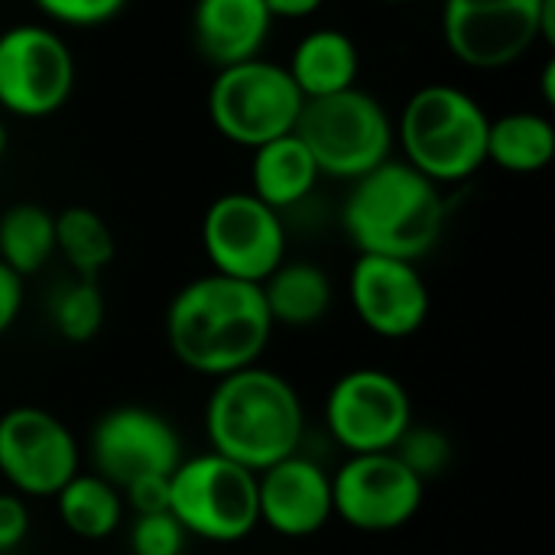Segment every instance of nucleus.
Instances as JSON below:
<instances>
[{"label":"nucleus","instance_id":"nucleus-9","mask_svg":"<svg viewBox=\"0 0 555 555\" xmlns=\"http://www.w3.org/2000/svg\"><path fill=\"white\" fill-rule=\"evenodd\" d=\"M410 426V390L390 371L354 367L325 397V429L348 455L393 452Z\"/></svg>","mask_w":555,"mask_h":555},{"label":"nucleus","instance_id":"nucleus-31","mask_svg":"<svg viewBox=\"0 0 555 555\" xmlns=\"http://www.w3.org/2000/svg\"><path fill=\"white\" fill-rule=\"evenodd\" d=\"M23 309V276H16L7 263H0V338L16 325Z\"/></svg>","mask_w":555,"mask_h":555},{"label":"nucleus","instance_id":"nucleus-25","mask_svg":"<svg viewBox=\"0 0 555 555\" xmlns=\"http://www.w3.org/2000/svg\"><path fill=\"white\" fill-rule=\"evenodd\" d=\"M104 315H107V306H104V293L98 280L75 276L65 286H59L49 299L52 328L72 345H85L98 338V332L104 328Z\"/></svg>","mask_w":555,"mask_h":555},{"label":"nucleus","instance_id":"nucleus-23","mask_svg":"<svg viewBox=\"0 0 555 555\" xmlns=\"http://www.w3.org/2000/svg\"><path fill=\"white\" fill-rule=\"evenodd\" d=\"M55 250L75 270V276L98 280L117 257L111 224L88 205H68L55 215Z\"/></svg>","mask_w":555,"mask_h":555},{"label":"nucleus","instance_id":"nucleus-24","mask_svg":"<svg viewBox=\"0 0 555 555\" xmlns=\"http://www.w3.org/2000/svg\"><path fill=\"white\" fill-rule=\"evenodd\" d=\"M55 254V215L42 205L20 202L0 215V263L16 276L39 273Z\"/></svg>","mask_w":555,"mask_h":555},{"label":"nucleus","instance_id":"nucleus-17","mask_svg":"<svg viewBox=\"0 0 555 555\" xmlns=\"http://www.w3.org/2000/svg\"><path fill=\"white\" fill-rule=\"evenodd\" d=\"M189 23L198 55L215 68L257 59L273 29L263 0H195Z\"/></svg>","mask_w":555,"mask_h":555},{"label":"nucleus","instance_id":"nucleus-3","mask_svg":"<svg viewBox=\"0 0 555 555\" xmlns=\"http://www.w3.org/2000/svg\"><path fill=\"white\" fill-rule=\"evenodd\" d=\"M341 228L358 254L420 263L442 237L446 198L436 182L390 156L351 182L341 205Z\"/></svg>","mask_w":555,"mask_h":555},{"label":"nucleus","instance_id":"nucleus-28","mask_svg":"<svg viewBox=\"0 0 555 555\" xmlns=\"http://www.w3.org/2000/svg\"><path fill=\"white\" fill-rule=\"evenodd\" d=\"M33 3L46 20L72 29L104 26L114 16H120V10L127 7V0H33Z\"/></svg>","mask_w":555,"mask_h":555},{"label":"nucleus","instance_id":"nucleus-4","mask_svg":"<svg viewBox=\"0 0 555 555\" xmlns=\"http://www.w3.org/2000/svg\"><path fill=\"white\" fill-rule=\"evenodd\" d=\"M488 111L465 88L433 81L410 94L393 130L403 163L442 189L472 179L488 163Z\"/></svg>","mask_w":555,"mask_h":555},{"label":"nucleus","instance_id":"nucleus-12","mask_svg":"<svg viewBox=\"0 0 555 555\" xmlns=\"http://www.w3.org/2000/svg\"><path fill=\"white\" fill-rule=\"evenodd\" d=\"M426 501V485L393 455H348L332 475V511L358 533L403 530Z\"/></svg>","mask_w":555,"mask_h":555},{"label":"nucleus","instance_id":"nucleus-22","mask_svg":"<svg viewBox=\"0 0 555 555\" xmlns=\"http://www.w3.org/2000/svg\"><path fill=\"white\" fill-rule=\"evenodd\" d=\"M52 501L62 527L85 543H101L114 537L127 511L120 491L94 472H78Z\"/></svg>","mask_w":555,"mask_h":555},{"label":"nucleus","instance_id":"nucleus-11","mask_svg":"<svg viewBox=\"0 0 555 555\" xmlns=\"http://www.w3.org/2000/svg\"><path fill=\"white\" fill-rule=\"evenodd\" d=\"M81 472L75 433L39 406H13L0 416V478L20 498H55Z\"/></svg>","mask_w":555,"mask_h":555},{"label":"nucleus","instance_id":"nucleus-1","mask_svg":"<svg viewBox=\"0 0 555 555\" xmlns=\"http://www.w3.org/2000/svg\"><path fill=\"white\" fill-rule=\"evenodd\" d=\"M273 322L257 283L205 273L185 283L166 309V341L176 361L205 377H224L260 361Z\"/></svg>","mask_w":555,"mask_h":555},{"label":"nucleus","instance_id":"nucleus-20","mask_svg":"<svg viewBox=\"0 0 555 555\" xmlns=\"http://www.w3.org/2000/svg\"><path fill=\"white\" fill-rule=\"evenodd\" d=\"M267 312L273 328H312L319 325L332 302L335 289L322 267L309 260H283L263 283H260Z\"/></svg>","mask_w":555,"mask_h":555},{"label":"nucleus","instance_id":"nucleus-5","mask_svg":"<svg viewBox=\"0 0 555 555\" xmlns=\"http://www.w3.org/2000/svg\"><path fill=\"white\" fill-rule=\"evenodd\" d=\"M315 166L328 179L354 182L390 159L397 130L387 107L364 88L302 101L296 130Z\"/></svg>","mask_w":555,"mask_h":555},{"label":"nucleus","instance_id":"nucleus-26","mask_svg":"<svg viewBox=\"0 0 555 555\" xmlns=\"http://www.w3.org/2000/svg\"><path fill=\"white\" fill-rule=\"evenodd\" d=\"M393 455H397L423 485H429L433 478H439V475L449 472V465H452V459H455V449H452V439H449L442 429H436V426H416V423H413V426L403 433V439L397 442Z\"/></svg>","mask_w":555,"mask_h":555},{"label":"nucleus","instance_id":"nucleus-21","mask_svg":"<svg viewBox=\"0 0 555 555\" xmlns=\"http://www.w3.org/2000/svg\"><path fill=\"white\" fill-rule=\"evenodd\" d=\"M555 156V127L546 114L511 111L488 124V163L514 176L543 172Z\"/></svg>","mask_w":555,"mask_h":555},{"label":"nucleus","instance_id":"nucleus-7","mask_svg":"<svg viewBox=\"0 0 555 555\" xmlns=\"http://www.w3.org/2000/svg\"><path fill=\"white\" fill-rule=\"evenodd\" d=\"M302 94L293 85L286 65L267 59H247L228 68H218L208 88V120L211 127L244 150H257L276 137L296 130Z\"/></svg>","mask_w":555,"mask_h":555},{"label":"nucleus","instance_id":"nucleus-13","mask_svg":"<svg viewBox=\"0 0 555 555\" xmlns=\"http://www.w3.org/2000/svg\"><path fill=\"white\" fill-rule=\"evenodd\" d=\"M540 13L543 0H442V39L468 68H507L543 42Z\"/></svg>","mask_w":555,"mask_h":555},{"label":"nucleus","instance_id":"nucleus-6","mask_svg":"<svg viewBox=\"0 0 555 555\" xmlns=\"http://www.w3.org/2000/svg\"><path fill=\"white\" fill-rule=\"evenodd\" d=\"M169 514L195 540L244 543L260 527L257 475L211 449L182 459L169 475Z\"/></svg>","mask_w":555,"mask_h":555},{"label":"nucleus","instance_id":"nucleus-18","mask_svg":"<svg viewBox=\"0 0 555 555\" xmlns=\"http://www.w3.org/2000/svg\"><path fill=\"white\" fill-rule=\"evenodd\" d=\"M286 72L306 101L328 98L358 85L361 52L348 33L335 26H319V29H309L296 42L286 62Z\"/></svg>","mask_w":555,"mask_h":555},{"label":"nucleus","instance_id":"nucleus-19","mask_svg":"<svg viewBox=\"0 0 555 555\" xmlns=\"http://www.w3.org/2000/svg\"><path fill=\"white\" fill-rule=\"evenodd\" d=\"M322 172L296 133L250 150V192L273 211H286L312 195Z\"/></svg>","mask_w":555,"mask_h":555},{"label":"nucleus","instance_id":"nucleus-10","mask_svg":"<svg viewBox=\"0 0 555 555\" xmlns=\"http://www.w3.org/2000/svg\"><path fill=\"white\" fill-rule=\"evenodd\" d=\"M202 250L211 273L260 286L286 260V228L254 192H224L202 218Z\"/></svg>","mask_w":555,"mask_h":555},{"label":"nucleus","instance_id":"nucleus-30","mask_svg":"<svg viewBox=\"0 0 555 555\" xmlns=\"http://www.w3.org/2000/svg\"><path fill=\"white\" fill-rule=\"evenodd\" d=\"M29 537V507L26 498L0 491V555L13 553Z\"/></svg>","mask_w":555,"mask_h":555},{"label":"nucleus","instance_id":"nucleus-32","mask_svg":"<svg viewBox=\"0 0 555 555\" xmlns=\"http://www.w3.org/2000/svg\"><path fill=\"white\" fill-rule=\"evenodd\" d=\"M273 20H309L315 16L325 0H263Z\"/></svg>","mask_w":555,"mask_h":555},{"label":"nucleus","instance_id":"nucleus-34","mask_svg":"<svg viewBox=\"0 0 555 555\" xmlns=\"http://www.w3.org/2000/svg\"><path fill=\"white\" fill-rule=\"evenodd\" d=\"M7 143H10V133H7V124H3V117H0V159H3V153H7Z\"/></svg>","mask_w":555,"mask_h":555},{"label":"nucleus","instance_id":"nucleus-16","mask_svg":"<svg viewBox=\"0 0 555 555\" xmlns=\"http://www.w3.org/2000/svg\"><path fill=\"white\" fill-rule=\"evenodd\" d=\"M260 524L283 540H309L322 533L332 511V475L309 455L296 452L257 475Z\"/></svg>","mask_w":555,"mask_h":555},{"label":"nucleus","instance_id":"nucleus-15","mask_svg":"<svg viewBox=\"0 0 555 555\" xmlns=\"http://www.w3.org/2000/svg\"><path fill=\"white\" fill-rule=\"evenodd\" d=\"M348 296L358 322L387 341L416 335L433 309L429 283L420 267L413 260L377 254H358L348 276Z\"/></svg>","mask_w":555,"mask_h":555},{"label":"nucleus","instance_id":"nucleus-8","mask_svg":"<svg viewBox=\"0 0 555 555\" xmlns=\"http://www.w3.org/2000/svg\"><path fill=\"white\" fill-rule=\"evenodd\" d=\"M75 91V55L59 29L16 23L0 33V111L42 120L68 104Z\"/></svg>","mask_w":555,"mask_h":555},{"label":"nucleus","instance_id":"nucleus-14","mask_svg":"<svg viewBox=\"0 0 555 555\" xmlns=\"http://www.w3.org/2000/svg\"><path fill=\"white\" fill-rule=\"evenodd\" d=\"M88 459L98 478L124 491L140 478L172 475L185 455L166 416L146 406H114L91 426Z\"/></svg>","mask_w":555,"mask_h":555},{"label":"nucleus","instance_id":"nucleus-2","mask_svg":"<svg viewBox=\"0 0 555 555\" xmlns=\"http://www.w3.org/2000/svg\"><path fill=\"white\" fill-rule=\"evenodd\" d=\"M205 436L211 452L260 475L299 452L306 436L302 397L283 374L260 364L224 374L205 403Z\"/></svg>","mask_w":555,"mask_h":555},{"label":"nucleus","instance_id":"nucleus-33","mask_svg":"<svg viewBox=\"0 0 555 555\" xmlns=\"http://www.w3.org/2000/svg\"><path fill=\"white\" fill-rule=\"evenodd\" d=\"M540 81H543V101L546 104H555V62L550 59L540 72Z\"/></svg>","mask_w":555,"mask_h":555},{"label":"nucleus","instance_id":"nucleus-29","mask_svg":"<svg viewBox=\"0 0 555 555\" xmlns=\"http://www.w3.org/2000/svg\"><path fill=\"white\" fill-rule=\"evenodd\" d=\"M124 507L133 511V517L143 514H166L169 511V475H153V478H140L133 485H127L120 491Z\"/></svg>","mask_w":555,"mask_h":555},{"label":"nucleus","instance_id":"nucleus-27","mask_svg":"<svg viewBox=\"0 0 555 555\" xmlns=\"http://www.w3.org/2000/svg\"><path fill=\"white\" fill-rule=\"evenodd\" d=\"M189 533L182 524L166 514H143L130 527V553L133 555H182Z\"/></svg>","mask_w":555,"mask_h":555},{"label":"nucleus","instance_id":"nucleus-35","mask_svg":"<svg viewBox=\"0 0 555 555\" xmlns=\"http://www.w3.org/2000/svg\"><path fill=\"white\" fill-rule=\"evenodd\" d=\"M377 3H416V0H377Z\"/></svg>","mask_w":555,"mask_h":555}]
</instances>
